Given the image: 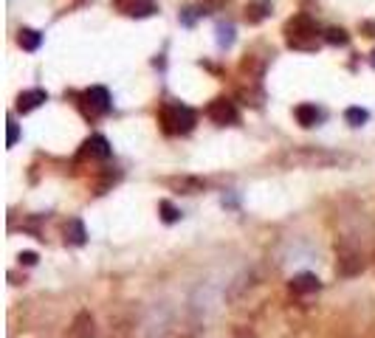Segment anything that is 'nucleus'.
Returning <instances> with one entry per match:
<instances>
[{
  "instance_id": "obj_22",
  "label": "nucleus",
  "mask_w": 375,
  "mask_h": 338,
  "mask_svg": "<svg viewBox=\"0 0 375 338\" xmlns=\"http://www.w3.org/2000/svg\"><path fill=\"white\" fill-rule=\"evenodd\" d=\"M231 338H254V335H251L249 330H234V335H231Z\"/></svg>"
},
{
  "instance_id": "obj_17",
  "label": "nucleus",
  "mask_w": 375,
  "mask_h": 338,
  "mask_svg": "<svg viewBox=\"0 0 375 338\" xmlns=\"http://www.w3.org/2000/svg\"><path fill=\"white\" fill-rule=\"evenodd\" d=\"M173 186H178V189H186V195H195V192H200V181H195V178H181V181H173Z\"/></svg>"
},
{
  "instance_id": "obj_18",
  "label": "nucleus",
  "mask_w": 375,
  "mask_h": 338,
  "mask_svg": "<svg viewBox=\"0 0 375 338\" xmlns=\"http://www.w3.org/2000/svg\"><path fill=\"white\" fill-rule=\"evenodd\" d=\"M327 43H338V46H345L347 43V31H342V28H327V37H325Z\"/></svg>"
},
{
  "instance_id": "obj_4",
  "label": "nucleus",
  "mask_w": 375,
  "mask_h": 338,
  "mask_svg": "<svg viewBox=\"0 0 375 338\" xmlns=\"http://www.w3.org/2000/svg\"><path fill=\"white\" fill-rule=\"evenodd\" d=\"M65 338H96V321H93V316L88 310H79L74 316V321L68 324Z\"/></svg>"
},
{
  "instance_id": "obj_3",
  "label": "nucleus",
  "mask_w": 375,
  "mask_h": 338,
  "mask_svg": "<svg viewBox=\"0 0 375 338\" xmlns=\"http://www.w3.org/2000/svg\"><path fill=\"white\" fill-rule=\"evenodd\" d=\"M110 110V93L105 88H88L82 93V113L88 119H96V116H105Z\"/></svg>"
},
{
  "instance_id": "obj_23",
  "label": "nucleus",
  "mask_w": 375,
  "mask_h": 338,
  "mask_svg": "<svg viewBox=\"0 0 375 338\" xmlns=\"http://www.w3.org/2000/svg\"><path fill=\"white\" fill-rule=\"evenodd\" d=\"M364 31H375V23H364Z\"/></svg>"
},
{
  "instance_id": "obj_10",
  "label": "nucleus",
  "mask_w": 375,
  "mask_h": 338,
  "mask_svg": "<svg viewBox=\"0 0 375 338\" xmlns=\"http://www.w3.org/2000/svg\"><path fill=\"white\" fill-rule=\"evenodd\" d=\"M291 290L294 293H311V290H319V279L314 274H302L291 282Z\"/></svg>"
},
{
  "instance_id": "obj_15",
  "label": "nucleus",
  "mask_w": 375,
  "mask_h": 338,
  "mask_svg": "<svg viewBox=\"0 0 375 338\" xmlns=\"http://www.w3.org/2000/svg\"><path fill=\"white\" fill-rule=\"evenodd\" d=\"M65 240L74 243V246H82V243H85V228H82L79 220H71V223H68V228H65Z\"/></svg>"
},
{
  "instance_id": "obj_13",
  "label": "nucleus",
  "mask_w": 375,
  "mask_h": 338,
  "mask_svg": "<svg viewBox=\"0 0 375 338\" xmlns=\"http://www.w3.org/2000/svg\"><path fill=\"white\" fill-rule=\"evenodd\" d=\"M268 12H271V3H268V0H257V3H251V6L246 9V20H249V23H260Z\"/></svg>"
},
{
  "instance_id": "obj_20",
  "label": "nucleus",
  "mask_w": 375,
  "mask_h": 338,
  "mask_svg": "<svg viewBox=\"0 0 375 338\" xmlns=\"http://www.w3.org/2000/svg\"><path fill=\"white\" fill-rule=\"evenodd\" d=\"M17 135H20V132H17V124H15L12 119H9V139H6V144H9V147H15V141H17Z\"/></svg>"
},
{
  "instance_id": "obj_6",
  "label": "nucleus",
  "mask_w": 375,
  "mask_h": 338,
  "mask_svg": "<svg viewBox=\"0 0 375 338\" xmlns=\"http://www.w3.org/2000/svg\"><path fill=\"white\" fill-rule=\"evenodd\" d=\"M113 6L127 17H150L155 12V0H113Z\"/></svg>"
},
{
  "instance_id": "obj_9",
  "label": "nucleus",
  "mask_w": 375,
  "mask_h": 338,
  "mask_svg": "<svg viewBox=\"0 0 375 338\" xmlns=\"http://www.w3.org/2000/svg\"><path fill=\"white\" fill-rule=\"evenodd\" d=\"M46 99H48L46 90H26V93L17 96V110H20V113H31L34 108H40Z\"/></svg>"
},
{
  "instance_id": "obj_11",
  "label": "nucleus",
  "mask_w": 375,
  "mask_h": 338,
  "mask_svg": "<svg viewBox=\"0 0 375 338\" xmlns=\"http://www.w3.org/2000/svg\"><path fill=\"white\" fill-rule=\"evenodd\" d=\"M17 43H20V48H26V51H37V48H40V43H43V37H40V31H34V28H23V31H20V37H17Z\"/></svg>"
},
{
  "instance_id": "obj_7",
  "label": "nucleus",
  "mask_w": 375,
  "mask_h": 338,
  "mask_svg": "<svg viewBox=\"0 0 375 338\" xmlns=\"http://www.w3.org/2000/svg\"><path fill=\"white\" fill-rule=\"evenodd\" d=\"M85 158H99V161L110 158V144L102 139V135H90V139L82 144V150H79V161H85Z\"/></svg>"
},
{
  "instance_id": "obj_5",
  "label": "nucleus",
  "mask_w": 375,
  "mask_h": 338,
  "mask_svg": "<svg viewBox=\"0 0 375 338\" xmlns=\"http://www.w3.org/2000/svg\"><path fill=\"white\" fill-rule=\"evenodd\" d=\"M206 116L215 124H234L237 121V108H234L231 99H215L212 105L206 108Z\"/></svg>"
},
{
  "instance_id": "obj_14",
  "label": "nucleus",
  "mask_w": 375,
  "mask_h": 338,
  "mask_svg": "<svg viewBox=\"0 0 375 338\" xmlns=\"http://www.w3.org/2000/svg\"><path fill=\"white\" fill-rule=\"evenodd\" d=\"M108 338H133V324H130V319H113Z\"/></svg>"
},
{
  "instance_id": "obj_1",
  "label": "nucleus",
  "mask_w": 375,
  "mask_h": 338,
  "mask_svg": "<svg viewBox=\"0 0 375 338\" xmlns=\"http://www.w3.org/2000/svg\"><path fill=\"white\" fill-rule=\"evenodd\" d=\"M285 40H288L291 48H302V51L316 48L319 28H316V23L308 14H296V17H291L285 23Z\"/></svg>"
},
{
  "instance_id": "obj_8",
  "label": "nucleus",
  "mask_w": 375,
  "mask_h": 338,
  "mask_svg": "<svg viewBox=\"0 0 375 338\" xmlns=\"http://www.w3.org/2000/svg\"><path fill=\"white\" fill-rule=\"evenodd\" d=\"M336 251H338V274H345V277H353L356 270L361 268V257L353 251V248H338L336 246Z\"/></svg>"
},
{
  "instance_id": "obj_16",
  "label": "nucleus",
  "mask_w": 375,
  "mask_h": 338,
  "mask_svg": "<svg viewBox=\"0 0 375 338\" xmlns=\"http://www.w3.org/2000/svg\"><path fill=\"white\" fill-rule=\"evenodd\" d=\"M345 119H347L353 127H361V124L367 121V110H361V108H350V110L345 113Z\"/></svg>"
},
{
  "instance_id": "obj_2",
  "label": "nucleus",
  "mask_w": 375,
  "mask_h": 338,
  "mask_svg": "<svg viewBox=\"0 0 375 338\" xmlns=\"http://www.w3.org/2000/svg\"><path fill=\"white\" fill-rule=\"evenodd\" d=\"M161 127L166 135H186L195 127V113L186 105H178V101H169V105L161 108Z\"/></svg>"
},
{
  "instance_id": "obj_12",
  "label": "nucleus",
  "mask_w": 375,
  "mask_h": 338,
  "mask_svg": "<svg viewBox=\"0 0 375 338\" xmlns=\"http://www.w3.org/2000/svg\"><path fill=\"white\" fill-rule=\"evenodd\" d=\"M296 121H299L302 127H314V124L319 121L316 105H299V108H296Z\"/></svg>"
},
{
  "instance_id": "obj_19",
  "label": "nucleus",
  "mask_w": 375,
  "mask_h": 338,
  "mask_svg": "<svg viewBox=\"0 0 375 338\" xmlns=\"http://www.w3.org/2000/svg\"><path fill=\"white\" fill-rule=\"evenodd\" d=\"M161 212H164V220H166V223H175V220H178V209H175V206H169L166 200L161 203Z\"/></svg>"
},
{
  "instance_id": "obj_21",
  "label": "nucleus",
  "mask_w": 375,
  "mask_h": 338,
  "mask_svg": "<svg viewBox=\"0 0 375 338\" xmlns=\"http://www.w3.org/2000/svg\"><path fill=\"white\" fill-rule=\"evenodd\" d=\"M20 262H26V265H34V262H37V257H34V254H20Z\"/></svg>"
}]
</instances>
